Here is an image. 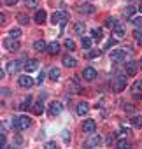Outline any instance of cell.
Returning <instances> with one entry per match:
<instances>
[{
  "instance_id": "cell-33",
  "label": "cell",
  "mask_w": 142,
  "mask_h": 149,
  "mask_svg": "<svg viewBox=\"0 0 142 149\" xmlns=\"http://www.w3.org/2000/svg\"><path fill=\"white\" fill-rule=\"evenodd\" d=\"M30 104H32V97H26L25 102L21 104V111H28L30 109Z\"/></svg>"
},
{
  "instance_id": "cell-10",
  "label": "cell",
  "mask_w": 142,
  "mask_h": 149,
  "mask_svg": "<svg viewBox=\"0 0 142 149\" xmlns=\"http://www.w3.org/2000/svg\"><path fill=\"white\" fill-rule=\"evenodd\" d=\"M88 111H90V104H88V102H79V104L76 105V112H77V116H86Z\"/></svg>"
},
{
  "instance_id": "cell-42",
  "label": "cell",
  "mask_w": 142,
  "mask_h": 149,
  "mask_svg": "<svg viewBox=\"0 0 142 149\" xmlns=\"http://www.w3.org/2000/svg\"><path fill=\"white\" fill-rule=\"evenodd\" d=\"M105 144H107V146H112V144H114V137H112V135H109V137L105 139Z\"/></svg>"
},
{
  "instance_id": "cell-44",
  "label": "cell",
  "mask_w": 142,
  "mask_h": 149,
  "mask_svg": "<svg viewBox=\"0 0 142 149\" xmlns=\"http://www.w3.org/2000/svg\"><path fill=\"white\" fill-rule=\"evenodd\" d=\"M16 2H18V0H4V4H6V6H14Z\"/></svg>"
},
{
  "instance_id": "cell-17",
  "label": "cell",
  "mask_w": 142,
  "mask_h": 149,
  "mask_svg": "<svg viewBox=\"0 0 142 149\" xmlns=\"http://www.w3.org/2000/svg\"><path fill=\"white\" fill-rule=\"evenodd\" d=\"M76 63H77V61H76L72 56H63V65H65L67 68H74Z\"/></svg>"
},
{
  "instance_id": "cell-13",
  "label": "cell",
  "mask_w": 142,
  "mask_h": 149,
  "mask_svg": "<svg viewBox=\"0 0 142 149\" xmlns=\"http://www.w3.org/2000/svg\"><path fill=\"white\" fill-rule=\"evenodd\" d=\"M125 33H126V28H125V25H118L114 30H112V35H114V39H123L125 37Z\"/></svg>"
},
{
  "instance_id": "cell-40",
  "label": "cell",
  "mask_w": 142,
  "mask_h": 149,
  "mask_svg": "<svg viewBox=\"0 0 142 149\" xmlns=\"http://www.w3.org/2000/svg\"><path fill=\"white\" fill-rule=\"evenodd\" d=\"M98 142H100V137H97V135H95V137H93V139H91V140L86 144V146H88V147H90V146L93 147V146H95V144H98Z\"/></svg>"
},
{
  "instance_id": "cell-32",
  "label": "cell",
  "mask_w": 142,
  "mask_h": 149,
  "mask_svg": "<svg viewBox=\"0 0 142 149\" xmlns=\"http://www.w3.org/2000/svg\"><path fill=\"white\" fill-rule=\"evenodd\" d=\"M91 35H93L95 40H100V39H102V30H100V28H93V30H91Z\"/></svg>"
},
{
  "instance_id": "cell-8",
  "label": "cell",
  "mask_w": 142,
  "mask_h": 149,
  "mask_svg": "<svg viewBox=\"0 0 142 149\" xmlns=\"http://www.w3.org/2000/svg\"><path fill=\"white\" fill-rule=\"evenodd\" d=\"M95 130H97V125H95V121H93V119H86V121L83 123V132H86V133L93 135V133H95Z\"/></svg>"
},
{
  "instance_id": "cell-15",
  "label": "cell",
  "mask_w": 142,
  "mask_h": 149,
  "mask_svg": "<svg viewBox=\"0 0 142 149\" xmlns=\"http://www.w3.org/2000/svg\"><path fill=\"white\" fill-rule=\"evenodd\" d=\"M37 68H39L37 60H28V61L25 63V70H26V72H33V70H37Z\"/></svg>"
},
{
  "instance_id": "cell-37",
  "label": "cell",
  "mask_w": 142,
  "mask_h": 149,
  "mask_svg": "<svg viewBox=\"0 0 142 149\" xmlns=\"http://www.w3.org/2000/svg\"><path fill=\"white\" fill-rule=\"evenodd\" d=\"M130 23H133L135 26H142V18H140V16H137V18H132V19H130Z\"/></svg>"
},
{
  "instance_id": "cell-38",
  "label": "cell",
  "mask_w": 142,
  "mask_h": 149,
  "mask_svg": "<svg viewBox=\"0 0 142 149\" xmlns=\"http://www.w3.org/2000/svg\"><path fill=\"white\" fill-rule=\"evenodd\" d=\"M63 142L65 144H70V132L68 130H63Z\"/></svg>"
},
{
  "instance_id": "cell-47",
  "label": "cell",
  "mask_w": 142,
  "mask_h": 149,
  "mask_svg": "<svg viewBox=\"0 0 142 149\" xmlns=\"http://www.w3.org/2000/svg\"><path fill=\"white\" fill-rule=\"evenodd\" d=\"M139 11H140V13H142V6H140V7H139Z\"/></svg>"
},
{
  "instance_id": "cell-3",
  "label": "cell",
  "mask_w": 142,
  "mask_h": 149,
  "mask_svg": "<svg viewBox=\"0 0 142 149\" xmlns=\"http://www.w3.org/2000/svg\"><path fill=\"white\" fill-rule=\"evenodd\" d=\"M126 53H128L126 49H116V51L111 53V60H118V61H125V63H126V61L130 60Z\"/></svg>"
},
{
  "instance_id": "cell-29",
  "label": "cell",
  "mask_w": 142,
  "mask_h": 149,
  "mask_svg": "<svg viewBox=\"0 0 142 149\" xmlns=\"http://www.w3.org/2000/svg\"><path fill=\"white\" fill-rule=\"evenodd\" d=\"M74 33L76 35H83L84 33V23H76L74 25Z\"/></svg>"
},
{
  "instance_id": "cell-49",
  "label": "cell",
  "mask_w": 142,
  "mask_h": 149,
  "mask_svg": "<svg viewBox=\"0 0 142 149\" xmlns=\"http://www.w3.org/2000/svg\"><path fill=\"white\" fill-rule=\"evenodd\" d=\"M140 2H142V0H140Z\"/></svg>"
},
{
  "instance_id": "cell-34",
  "label": "cell",
  "mask_w": 142,
  "mask_h": 149,
  "mask_svg": "<svg viewBox=\"0 0 142 149\" xmlns=\"http://www.w3.org/2000/svg\"><path fill=\"white\" fill-rule=\"evenodd\" d=\"M65 47H67L68 51H74V49H76V44H74V40H72V39H67V40H65Z\"/></svg>"
},
{
  "instance_id": "cell-4",
  "label": "cell",
  "mask_w": 142,
  "mask_h": 149,
  "mask_svg": "<svg viewBox=\"0 0 142 149\" xmlns=\"http://www.w3.org/2000/svg\"><path fill=\"white\" fill-rule=\"evenodd\" d=\"M4 47H6L7 51H18V49H19V40L7 37V39H4Z\"/></svg>"
},
{
  "instance_id": "cell-16",
  "label": "cell",
  "mask_w": 142,
  "mask_h": 149,
  "mask_svg": "<svg viewBox=\"0 0 142 149\" xmlns=\"http://www.w3.org/2000/svg\"><path fill=\"white\" fill-rule=\"evenodd\" d=\"M100 54H102L100 49H90V51L84 53V58H86V60H91V58H98Z\"/></svg>"
},
{
  "instance_id": "cell-39",
  "label": "cell",
  "mask_w": 142,
  "mask_h": 149,
  "mask_svg": "<svg viewBox=\"0 0 142 149\" xmlns=\"http://www.w3.org/2000/svg\"><path fill=\"white\" fill-rule=\"evenodd\" d=\"M126 133H128V130H126V128H121L119 132H116V137H121V139H125V137H126Z\"/></svg>"
},
{
  "instance_id": "cell-41",
  "label": "cell",
  "mask_w": 142,
  "mask_h": 149,
  "mask_svg": "<svg viewBox=\"0 0 142 149\" xmlns=\"http://www.w3.org/2000/svg\"><path fill=\"white\" fill-rule=\"evenodd\" d=\"M44 149H58V147H56V144H54L53 140H49V142H46V146H44Z\"/></svg>"
},
{
  "instance_id": "cell-7",
  "label": "cell",
  "mask_w": 142,
  "mask_h": 149,
  "mask_svg": "<svg viewBox=\"0 0 142 149\" xmlns=\"http://www.w3.org/2000/svg\"><path fill=\"white\" fill-rule=\"evenodd\" d=\"M83 77H84L86 81H95V79H97V70H95L93 67H86V68L83 70Z\"/></svg>"
},
{
  "instance_id": "cell-46",
  "label": "cell",
  "mask_w": 142,
  "mask_h": 149,
  "mask_svg": "<svg viewBox=\"0 0 142 149\" xmlns=\"http://www.w3.org/2000/svg\"><path fill=\"white\" fill-rule=\"evenodd\" d=\"M114 42H116V39H111V40H109V42H107V44H105V47H111V46H112V44H114Z\"/></svg>"
},
{
  "instance_id": "cell-35",
  "label": "cell",
  "mask_w": 142,
  "mask_h": 149,
  "mask_svg": "<svg viewBox=\"0 0 142 149\" xmlns=\"http://www.w3.org/2000/svg\"><path fill=\"white\" fill-rule=\"evenodd\" d=\"M133 37L137 39L139 46H142V30H135V32H133Z\"/></svg>"
},
{
  "instance_id": "cell-20",
  "label": "cell",
  "mask_w": 142,
  "mask_h": 149,
  "mask_svg": "<svg viewBox=\"0 0 142 149\" xmlns=\"http://www.w3.org/2000/svg\"><path fill=\"white\" fill-rule=\"evenodd\" d=\"M32 111H33V114L40 116V114L44 112V104H42V102H35V104L32 105Z\"/></svg>"
},
{
  "instance_id": "cell-27",
  "label": "cell",
  "mask_w": 142,
  "mask_h": 149,
  "mask_svg": "<svg viewBox=\"0 0 142 149\" xmlns=\"http://www.w3.org/2000/svg\"><path fill=\"white\" fill-rule=\"evenodd\" d=\"M49 77H51L53 81H58V79H60V70H58L56 67H53V68L49 70Z\"/></svg>"
},
{
  "instance_id": "cell-48",
  "label": "cell",
  "mask_w": 142,
  "mask_h": 149,
  "mask_svg": "<svg viewBox=\"0 0 142 149\" xmlns=\"http://www.w3.org/2000/svg\"><path fill=\"white\" fill-rule=\"evenodd\" d=\"M140 84H142V81H140Z\"/></svg>"
},
{
  "instance_id": "cell-45",
  "label": "cell",
  "mask_w": 142,
  "mask_h": 149,
  "mask_svg": "<svg viewBox=\"0 0 142 149\" xmlns=\"http://www.w3.org/2000/svg\"><path fill=\"white\" fill-rule=\"evenodd\" d=\"M44 76H46V74H44V72H40V74H39V79H37V83H42V81H44Z\"/></svg>"
},
{
  "instance_id": "cell-2",
  "label": "cell",
  "mask_w": 142,
  "mask_h": 149,
  "mask_svg": "<svg viewBox=\"0 0 142 149\" xmlns=\"http://www.w3.org/2000/svg\"><path fill=\"white\" fill-rule=\"evenodd\" d=\"M126 88V76L123 74H116L114 79H112V91L114 93H121Z\"/></svg>"
},
{
  "instance_id": "cell-19",
  "label": "cell",
  "mask_w": 142,
  "mask_h": 149,
  "mask_svg": "<svg viewBox=\"0 0 142 149\" xmlns=\"http://www.w3.org/2000/svg\"><path fill=\"white\" fill-rule=\"evenodd\" d=\"M58 51H60V44L58 42H49L47 44V53L49 54H58Z\"/></svg>"
},
{
  "instance_id": "cell-18",
  "label": "cell",
  "mask_w": 142,
  "mask_h": 149,
  "mask_svg": "<svg viewBox=\"0 0 142 149\" xmlns=\"http://www.w3.org/2000/svg\"><path fill=\"white\" fill-rule=\"evenodd\" d=\"M119 25V21L114 18V16H111V18H107V21H105V28H111V30H114L116 26Z\"/></svg>"
},
{
  "instance_id": "cell-22",
  "label": "cell",
  "mask_w": 142,
  "mask_h": 149,
  "mask_svg": "<svg viewBox=\"0 0 142 149\" xmlns=\"http://www.w3.org/2000/svg\"><path fill=\"white\" fill-rule=\"evenodd\" d=\"M130 123H132L135 128H142V116H132V118H130Z\"/></svg>"
},
{
  "instance_id": "cell-26",
  "label": "cell",
  "mask_w": 142,
  "mask_h": 149,
  "mask_svg": "<svg viewBox=\"0 0 142 149\" xmlns=\"http://www.w3.org/2000/svg\"><path fill=\"white\" fill-rule=\"evenodd\" d=\"M16 19H18L19 25H28V23H30V18H28L26 14H23V13H19V14L16 16Z\"/></svg>"
},
{
  "instance_id": "cell-50",
  "label": "cell",
  "mask_w": 142,
  "mask_h": 149,
  "mask_svg": "<svg viewBox=\"0 0 142 149\" xmlns=\"http://www.w3.org/2000/svg\"><path fill=\"white\" fill-rule=\"evenodd\" d=\"M91 149H93V147H91Z\"/></svg>"
},
{
  "instance_id": "cell-12",
  "label": "cell",
  "mask_w": 142,
  "mask_h": 149,
  "mask_svg": "<svg viewBox=\"0 0 142 149\" xmlns=\"http://www.w3.org/2000/svg\"><path fill=\"white\" fill-rule=\"evenodd\" d=\"M125 68H126V74H128V76H135L137 70H139V67H137V63H135L133 60H128L126 65H125Z\"/></svg>"
},
{
  "instance_id": "cell-30",
  "label": "cell",
  "mask_w": 142,
  "mask_h": 149,
  "mask_svg": "<svg viewBox=\"0 0 142 149\" xmlns=\"http://www.w3.org/2000/svg\"><path fill=\"white\" fill-rule=\"evenodd\" d=\"M9 37H11V39L19 40V37H21V30H19V28H13V30L9 32Z\"/></svg>"
},
{
  "instance_id": "cell-6",
  "label": "cell",
  "mask_w": 142,
  "mask_h": 149,
  "mask_svg": "<svg viewBox=\"0 0 142 149\" xmlns=\"http://www.w3.org/2000/svg\"><path fill=\"white\" fill-rule=\"evenodd\" d=\"M61 111H63L61 102L54 100V102H51V104H49V114H51V116H58V114H61Z\"/></svg>"
},
{
  "instance_id": "cell-24",
  "label": "cell",
  "mask_w": 142,
  "mask_h": 149,
  "mask_svg": "<svg viewBox=\"0 0 142 149\" xmlns=\"http://www.w3.org/2000/svg\"><path fill=\"white\" fill-rule=\"evenodd\" d=\"M79 11H81L83 14H93V13H95V7H93V6L84 4V6H81V7H79Z\"/></svg>"
},
{
  "instance_id": "cell-21",
  "label": "cell",
  "mask_w": 142,
  "mask_h": 149,
  "mask_svg": "<svg viewBox=\"0 0 142 149\" xmlns=\"http://www.w3.org/2000/svg\"><path fill=\"white\" fill-rule=\"evenodd\" d=\"M33 49L39 51V53H42V51L47 49V44H46L44 40H37V42H33Z\"/></svg>"
},
{
  "instance_id": "cell-43",
  "label": "cell",
  "mask_w": 142,
  "mask_h": 149,
  "mask_svg": "<svg viewBox=\"0 0 142 149\" xmlns=\"http://www.w3.org/2000/svg\"><path fill=\"white\" fill-rule=\"evenodd\" d=\"M133 109H135L133 105H130V104H125V111H126V112H132Z\"/></svg>"
},
{
  "instance_id": "cell-31",
  "label": "cell",
  "mask_w": 142,
  "mask_h": 149,
  "mask_svg": "<svg viewBox=\"0 0 142 149\" xmlns=\"http://www.w3.org/2000/svg\"><path fill=\"white\" fill-rule=\"evenodd\" d=\"M81 44H83V47H86V49H90V47L93 46V39H91V37H83V40H81Z\"/></svg>"
},
{
  "instance_id": "cell-1",
  "label": "cell",
  "mask_w": 142,
  "mask_h": 149,
  "mask_svg": "<svg viewBox=\"0 0 142 149\" xmlns=\"http://www.w3.org/2000/svg\"><path fill=\"white\" fill-rule=\"evenodd\" d=\"M13 126L16 128V130H26V128H30L32 126V119L28 118V116H25V114H21V116H18V118H14L13 119Z\"/></svg>"
},
{
  "instance_id": "cell-23",
  "label": "cell",
  "mask_w": 142,
  "mask_h": 149,
  "mask_svg": "<svg viewBox=\"0 0 142 149\" xmlns=\"http://www.w3.org/2000/svg\"><path fill=\"white\" fill-rule=\"evenodd\" d=\"M116 149H132V144H130L128 140L121 139V140H118V144H116Z\"/></svg>"
},
{
  "instance_id": "cell-36",
  "label": "cell",
  "mask_w": 142,
  "mask_h": 149,
  "mask_svg": "<svg viewBox=\"0 0 142 149\" xmlns=\"http://www.w3.org/2000/svg\"><path fill=\"white\" fill-rule=\"evenodd\" d=\"M25 2H26V6H28L30 9H37V6H39L37 0H25Z\"/></svg>"
},
{
  "instance_id": "cell-28",
  "label": "cell",
  "mask_w": 142,
  "mask_h": 149,
  "mask_svg": "<svg viewBox=\"0 0 142 149\" xmlns=\"http://www.w3.org/2000/svg\"><path fill=\"white\" fill-rule=\"evenodd\" d=\"M133 13H135V7L130 6V7H126V9L123 11V16H125L126 19H132V18H133Z\"/></svg>"
},
{
  "instance_id": "cell-11",
  "label": "cell",
  "mask_w": 142,
  "mask_h": 149,
  "mask_svg": "<svg viewBox=\"0 0 142 149\" xmlns=\"http://www.w3.org/2000/svg\"><path fill=\"white\" fill-rule=\"evenodd\" d=\"M142 84H140V81L139 83H135L133 86H132V97L135 98V100H142Z\"/></svg>"
},
{
  "instance_id": "cell-5",
  "label": "cell",
  "mask_w": 142,
  "mask_h": 149,
  "mask_svg": "<svg viewBox=\"0 0 142 149\" xmlns=\"http://www.w3.org/2000/svg\"><path fill=\"white\" fill-rule=\"evenodd\" d=\"M61 21V30H63V26H65V23H67V14L65 13H54L53 16H51V23L53 25H56V23H60Z\"/></svg>"
},
{
  "instance_id": "cell-25",
  "label": "cell",
  "mask_w": 142,
  "mask_h": 149,
  "mask_svg": "<svg viewBox=\"0 0 142 149\" xmlns=\"http://www.w3.org/2000/svg\"><path fill=\"white\" fill-rule=\"evenodd\" d=\"M35 23H39V25H42L44 21H46V13L44 11H37V14H35Z\"/></svg>"
},
{
  "instance_id": "cell-9",
  "label": "cell",
  "mask_w": 142,
  "mask_h": 149,
  "mask_svg": "<svg viewBox=\"0 0 142 149\" xmlns=\"http://www.w3.org/2000/svg\"><path fill=\"white\" fill-rule=\"evenodd\" d=\"M18 84L21 88H30V86H33V79L30 76H19L18 77Z\"/></svg>"
},
{
  "instance_id": "cell-14",
  "label": "cell",
  "mask_w": 142,
  "mask_h": 149,
  "mask_svg": "<svg viewBox=\"0 0 142 149\" xmlns=\"http://www.w3.org/2000/svg\"><path fill=\"white\" fill-rule=\"evenodd\" d=\"M18 70H19V61H18V60L9 61V65H7V72H9V74H16Z\"/></svg>"
}]
</instances>
